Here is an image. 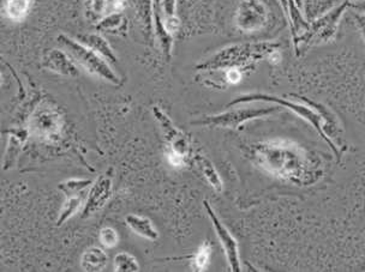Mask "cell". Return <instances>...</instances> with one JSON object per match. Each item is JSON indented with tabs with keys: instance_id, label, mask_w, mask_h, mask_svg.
I'll use <instances>...</instances> for the list:
<instances>
[{
	"instance_id": "cell-1",
	"label": "cell",
	"mask_w": 365,
	"mask_h": 272,
	"mask_svg": "<svg viewBox=\"0 0 365 272\" xmlns=\"http://www.w3.org/2000/svg\"><path fill=\"white\" fill-rule=\"evenodd\" d=\"M250 158L257 167L297 186H310L323 176L316 156L295 142L272 139L252 145Z\"/></svg>"
},
{
	"instance_id": "cell-2",
	"label": "cell",
	"mask_w": 365,
	"mask_h": 272,
	"mask_svg": "<svg viewBox=\"0 0 365 272\" xmlns=\"http://www.w3.org/2000/svg\"><path fill=\"white\" fill-rule=\"evenodd\" d=\"M280 44L277 42H251L232 44L216 53L207 62L196 66L197 71L231 70L243 69L270 58L279 52Z\"/></svg>"
},
{
	"instance_id": "cell-3",
	"label": "cell",
	"mask_w": 365,
	"mask_h": 272,
	"mask_svg": "<svg viewBox=\"0 0 365 272\" xmlns=\"http://www.w3.org/2000/svg\"><path fill=\"white\" fill-rule=\"evenodd\" d=\"M58 41L62 44L66 52L70 54V57L79 65L88 71L89 74L97 76L99 78L104 79L115 87H120L123 84L120 77L111 69L110 64L79 40L76 41L70 36L60 34L58 36Z\"/></svg>"
},
{
	"instance_id": "cell-4",
	"label": "cell",
	"mask_w": 365,
	"mask_h": 272,
	"mask_svg": "<svg viewBox=\"0 0 365 272\" xmlns=\"http://www.w3.org/2000/svg\"><path fill=\"white\" fill-rule=\"evenodd\" d=\"M352 6H355L352 0H345L341 4L335 6L323 16L316 18L313 23H310L308 31H305L303 35L300 36L297 44H295L297 56L300 44L313 46V44H325L333 39L338 31V26L343 13Z\"/></svg>"
},
{
	"instance_id": "cell-5",
	"label": "cell",
	"mask_w": 365,
	"mask_h": 272,
	"mask_svg": "<svg viewBox=\"0 0 365 272\" xmlns=\"http://www.w3.org/2000/svg\"><path fill=\"white\" fill-rule=\"evenodd\" d=\"M250 102H268L272 105H280L284 108L290 110L293 114L298 115L300 118L304 119L308 121L317 133L320 135L323 141L327 142L323 128H322V117L318 112L314 110L313 107L305 105V103H298V102L290 101L284 97L275 96V95H269L263 92H251V94H243L236 97L234 101L229 102L226 107H234V105H241V103H250Z\"/></svg>"
},
{
	"instance_id": "cell-6",
	"label": "cell",
	"mask_w": 365,
	"mask_h": 272,
	"mask_svg": "<svg viewBox=\"0 0 365 272\" xmlns=\"http://www.w3.org/2000/svg\"><path fill=\"white\" fill-rule=\"evenodd\" d=\"M280 105H269L261 108H239V110H226L224 113L216 115H207L203 119L193 121V125L207 126V128H238L250 120L264 118L277 113Z\"/></svg>"
},
{
	"instance_id": "cell-7",
	"label": "cell",
	"mask_w": 365,
	"mask_h": 272,
	"mask_svg": "<svg viewBox=\"0 0 365 272\" xmlns=\"http://www.w3.org/2000/svg\"><path fill=\"white\" fill-rule=\"evenodd\" d=\"M268 19V8L262 0H242L234 16L236 26L243 33L262 31Z\"/></svg>"
},
{
	"instance_id": "cell-8",
	"label": "cell",
	"mask_w": 365,
	"mask_h": 272,
	"mask_svg": "<svg viewBox=\"0 0 365 272\" xmlns=\"http://www.w3.org/2000/svg\"><path fill=\"white\" fill-rule=\"evenodd\" d=\"M204 209L207 211L208 217L211 220L214 230H216V237L219 239L221 246L224 248L226 260L229 264L231 271H241V258H239V246H238L236 237L229 232V229L221 222L220 219L218 217L214 209L211 207L208 201L203 202Z\"/></svg>"
},
{
	"instance_id": "cell-9",
	"label": "cell",
	"mask_w": 365,
	"mask_h": 272,
	"mask_svg": "<svg viewBox=\"0 0 365 272\" xmlns=\"http://www.w3.org/2000/svg\"><path fill=\"white\" fill-rule=\"evenodd\" d=\"M31 131L44 139H56L60 136L63 128V117L57 110L49 105L38 108L29 124Z\"/></svg>"
},
{
	"instance_id": "cell-10",
	"label": "cell",
	"mask_w": 365,
	"mask_h": 272,
	"mask_svg": "<svg viewBox=\"0 0 365 272\" xmlns=\"http://www.w3.org/2000/svg\"><path fill=\"white\" fill-rule=\"evenodd\" d=\"M153 114L156 121L160 124V128L163 130V136L168 139L171 146L172 153L179 155L181 158L188 156L190 153V144L185 133L177 128L170 117L163 112L159 105L153 108Z\"/></svg>"
},
{
	"instance_id": "cell-11",
	"label": "cell",
	"mask_w": 365,
	"mask_h": 272,
	"mask_svg": "<svg viewBox=\"0 0 365 272\" xmlns=\"http://www.w3.org/2000/svg\"><path fill=\"white\" fill-rule=\"evenodd\" d=\"M113 192V184L110 178L100 176L94 184L90 186L88 194L84 201V205L81 211L82 219H88L95 212L102 210L105 207L106 203L110 201Z\"/></svg>"
},
{
	"instance_id": "cell-12",
	"label": "cell",
	"mask_w": 365,
	"mask_h": 272,
	"mask_svg": "<svg viewBox=\"0 0 365 272\" xmlns=\"http://www.w3.org/2000/svg\"><path fill=\"white\" fill-rule=\"evenodd\" d=\"M42 65L47 70L64 77L74 78L79 75V66L76 65L75 60L71 59L69 53L62 49H49L44 53Z\"/></svg>"
},
{
	"instance_id": "cell-13",
	"label": "cell",
	"mask_w": 365,
	"mask_h": 272,
	"mask_svg": "<svg viewBox=\"0 0 365 272\" xmlns=\"http://www.w3.org/2000/svg\"><path fill=\"white\" fill-rule=\"evenodd\" d=\"M79 41L86 44L89 49H92L94 52H97L111 65L118 64V57L115 56V51L102 35H99V34H82V35L79 36Z\"/></svg>"
},
{
	"instance_id": "cell-14",
	"label": "cell",
	"mask_w": 365,
	"mask_h": 272,
	"mask_svg": "<svg viewBox=\"0 0 365 272\" xmlns=\"http://www.w3.org/2000/svg\"><path fill=\"white\" fill-rule=\"evenodd\" d=\"M125 222L128 224L129 228L131 229L132 232L137 234L138 237L147 239L149 241L158 240V229L148 217L136 215V214H130L125 217Z\"/></svg>"
},
{
	"instance_id": "cell-15",
	"label": "cell",
	"mask_w": 365,
	"mask_h": 272,
	"mask_svg": "<svg viewBox=\"0 0 365 272\" xmlns=\"http://www.w3.org/2000/svg\"><path fill=\"white\" fill-rule=\"evenodd\" d=\"M97 31L111 35L125 36L129 31V19L122 12H115L97 23Z\"/></svg>"
},
{
	"instance_id": "cell-16",
	"label": "cell",
	"mask_w": 365,
	"mask_h": 272,
	"mask_svg": "<svg viewBox=\"0 0 365 272\" xmlns=\"http://www.w3.org/2000/svg\"><path fill=\"white\" fill-rule=\"evenodd\" d=\"M108 263V255L100 247H90L81 258V268L83 271H102Z\"/></svg>"
},
{
	"instance_id": "cell-17",
	"label": "cell",
	"mask_w": 365,
	"mask_h": 272,
	"mask_svg": "<svg viewBox=\"0 0 365 272\" xmlns=\"http://www.w3.org/2000/svg\"><path fill=\"white\" fill-rule=\"evenodd\" d=\"M26 131L23 130H17V131L11 132V136L9 137V142H8V148H6V153H5L4 158V169H9L13 167V163L16 162L18 155L22 150L23 144L26 139Z\"/></svg>"
},
{
	"instance_id": "cell-18",
	"label": "cell",
	"mask_w": 365,
	"mask_h": 272,
	"mask_svg": "<svg viewBox=\"0 0 365 272\" xmlns=\"http://www.w3.org/2000/svg\"><path fill=\"white\" fill-rule=\"evenodd\" d=\"M196 162H197L198 167L203 173V176L206 178L208 184L211 185L213 189H216V192L220 194L224 187V182L221 179L219 171L216 169L214 163L211 162L209 158H206L204 155H197L196 156Z\"/></svg>"
},
{
	"instance_id": "cell-19",
	"label": "cell",
	"mask_w": 365,
	"mask_h": 272,
	"mask_svg": "<svg viewBox=\"0 0 365 272\" xmlns=\"http://www.w3.org/2000/svg\"><path fill=\"white\" fill-rule=\"evenodd\" d=\"M33 0H6L5 15L13 22H21L31 11Z\"/></svg>"
},
{
	"instance_id": "cell-20",
	"label": "cell",
	"mask_w": 365,
	"mask_h": 272,
	"mask_svg": "<svg viewBox=\"0 0 365 272\" xmlns=\"http://www.w3.org/2000/svg\"><path fill=\"white\" fill-rule=\"evenodd\" d=\"M83 197L81 196H71L66 197L65 202L63 204L62 209L59 211V215L57 219V227H62L63 224L70 220L72 216L79 212V209L83 207Z\"/></svg>"
},
{
	"instance_id": "cell-21",
	"label": "cell",
	"mask_w": 365,
	"mask_h": 272,
	"mask_svg": "<svg viewBox=\"0 0 365 272\" xmlns=\"http://www.w3.org/2000/svg\"><path fill=\"white\" fill-rule=\"evenodd\" d=\"M92 184V180L89 179H75L74 178V179H69L59 185V189L65 194L66 197L81 196L83 194L84 189H88Z\"/></svg>"
},
{
	"instance_id": "cell-22",
	"label": "cell",
	"mask_w": 365,
	"mask_h": 272,
	"mask_svg": "<svg viewBox=\"0 0 365 272\" xmlns=\"http://www.w3.org/2000/svg\"><path fill=\"white\" fill-rule=\"evenodd\" d=\"M115 271H140V264L137 262L136 258L128 252H119L115 257Z\"/></svg>"
},
{
	"instance_id": "cell-23",
	"label": "cell",
	"mask_w": 365,
	"mask_h": 272,
	"mask_svg": "<svg viewBox=\"0 0 365 272\" xmlns=\"http://www.w3.org/2000/svg\"><path fill=\"white\" fill-rule=\"evenodd\" d=\"M107 8V0H86V17L90 22H100Z\"/></svg>"
},
{
	"instance_id": "cell-24",
	"label": "cell",
	"mask_w": 365,
	"mask_h": 272,
	"mask_svg": "<svg viewBox=\"0 0 365 272\" xmlns=\"http://www.w3.org/2000/svg\"><path fill=\"white\" fill-rule=\"evenodd\" d=\"M211 245L208 242H204L203 245L200 246L196 255L194 257V262H193V268L195 271H203L204 269L207 268L208 263H209V258H211Z\"/></svg>"
},
{
	"instance_id": "cell-25",
	"label": "cell",
	"mask_w": 365,
	"mask_h": 272,
	"mask_svg": "<svg viewBox=\"0 0 365 272\" xmlns=\"http://www.w3.org/2000/svg\"><path fill=\"white\" fill-rule=\"evenodd\" d=\"M99 241L105 248H115L119 242V235L117 230L112 227H104L99 232Z\"/></svg>"
},
{
	"instance_id": "cell-26",
	"label": "cell",
	"mask_w": 365,
	"mask_h": 272,
	"mask_svg": "<svg viewBox=\"0 0 365 272\" xmlns=\"http://www.w3.org/2000/svg\"><path fill=\"white\" fill-rule=\"evenodd\" d=\"M226 79H227V82L231 84L239 83L241 79H242V74H241L239 69L226 70Z\"/></svg>"
},
{
	"instance_id": "cell-27",
	"label": "cell",
	"mask_w": 365,
	"mask_h": 272,
	"mask_svg": "<svg viewBox=\"0 0 365 272\" xmlns=\"http://www.w3.org/2000/svg\"><path fill=\"white\" fill-rule=\"evenodd\" d=\"M355 22H356L357 26L359 28L363 39L365 41V17L361 16V15H355Z\"/></svg>"
},
{
	"instance_id": "cell-28",
	"label": "cell",
	"mask_w": 365,
	"mask_h": 272,
	"mask_svg": "<svg viewBox=\"0 0 365 272\" xmlns=\"http://www.w3.org/2000/svg\"><path fill=\"white\" fill-rule=\"evenodd\" d=\"M125 1H127V0H115L113 8H115V12H122V11L125 9V6H127Z\"/></svg>"
},
{
	"instance_id": "cell-29",
	"label": "cell",
	"mask_w": 365,
	"mask_h": 272,
	"mask_svg": "<svg viewBox=\"0 0 365 272\" xmlns=\"http://www.w3.org/2000/svg\"><path fill=\"white\" fill-rule=\"evenodd\" d=\"M295 4H297V6L300 8L302 11H303L304 8V0H295Z\"/></svg>"
},
{
	"instance_id": "cell-30",
	"label": "cell",
	"mask_w": 365,
	"mask_h": 272,
	"mask_svg": "<svg viewBox=\"0 0 365 272\" xmlns=\"http://www.w3.org/2000/svg\"><path fill=\"white\" fill-rule=\"evenodd\" d=\"M153 4L154 6H158V5L161 4V0H153Z\"/></svg>"
},
{
	"instance_id": "cell-31",
	"label": "cell",
	"mask_w": 365,
	"mask_h": 272,
	"mask_svg": "<svg viewBox=\"0 0 365 272\" xmlns=\"http://www.w3.org/2000/svg\"><path fill=\"white\" fill-rule=\"evenodd\" d=\"M359 8H362V9H364L365 10V4L364 5H362V6H359Z\"/></svg>"
}]
</instances>
